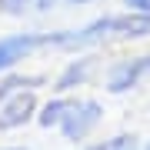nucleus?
Listing matches in <instances>:
<instances>
[{"mask_svg": "<svg viewBox=\"0 0 150 150\" xmlns=\"http://www.w3.org/2000/svg\"><path fill=\"white\" fill-rule=\"evenodd\" d=\"M33 4H37V0H0V13H7V17H20L23 10H30Z\"/></svg>", "mask_w": 150, "mask_h": 150, "instance_id": "obj_10", "label": "nucleus"}, {"mask_svg": "<svg viewBox=\"0 0 150 150\" xmlns=\"http://www.w3.org/2000/svg\"><path fill=\"white\" fill-rule=\"evenodd\" d=\"M150 77V54L147 57H127V60H117L110 70H107V90L110 93H127L140 87V80Z\"/></svg>", "mask_w": 150, "mask_h": 150, "instance_id": "obj_3", "label": "nucleus"}, {"mask_svg": "<svg viewBox=\"0 0 150 150\" xmlns=\"http://www.w3.org/2000/svg\"><path fill=\"white\" fill-rule=\"evenodd\" d=\"M4 150H27V147H4Z\"/></svg>", "mask_w": 150, "mask_h": 150, "instance_id": "obj_13", "label": "nucleus"}, {"mask_svg": "<svg viewBox=\"0 0 150 150\" xmlns=\"http://www.w3.org/2000/svg\"><path fill=\"white\" fill-rule=\"evenodd\" d=\"M100 120H103V103L93 100V97H83V100L70 103L67 117H64V123H60L57 130L64 134V140H70V144H83V140L100 127Z\"/></svg>", "mask_w": 150, "mask_h": 150, "instance_id": "obj_2", "label": "nucleus"}, {"mask_svg": "<svg viewBox=\"0 0 150 150\" xmlns=\"http://www.w3.org/2000/svg\"><path fill=\"white\" fill-rule=\"evenodd\" d=\"M43 50V33H7L0 37V74L13 70L20 60Z\"/></svg>", "mask_w": 150, "mask_h": 150, "instance_id": "obj_4", "label": "nucleus"}, {"mask_svg": "<svg viewBox=\"0 0 150 150\" xmlns=\"http://www.w3.org/2000/svg\"><path fill=\"white\" fill-rule=\"evenodd\" d=\"M47 83V77L43 74H17V70H7L4 80H0V103L7 100V97L20 93V90H37V87Z\"/></svg>", "mask_w": 150, "mask_h": 150, "instance_id": "obj_8", "label": "nucleus"}, {"mask_svg": "<svg viewBox=\"0 0 150 150\" xmlns=\"http://www.w3.org/2000/svg\"><path fill=\"white\" fill-rule=\"evenodd\" d=\"M70 103H74V97H67V93H57V97H50L43 107H37V120L43 130H54V127H60L64 123V117H67V110H70Z\"/></svg>", "mask_w": 150, "mask_h": 150, "instance_id": "obj_7", "label": "nucleus"}, {"mask_svg": "<svg viewBox=\"0 0 150 150\" xmlns=\"http://www.w3.org/2000/svg\"><path fill=\"white\" fill-rule=\"evenodd\" d=\"M113 37H123V40H144L150 37V17L147 13H103V17H93L90 23L83 27H74V30H54V33H43V50H87V47H97L103 40H113Z\"/></svg>", "mask_w": 150, "mask_h": 150, "instance_id": "obj_1", "label": "nucleus"}, {"mask_svg": "<svg viewBox=\"0 0 150 150\" xmlns=\"http://www.w3.org/2000/svg\"><path fill=\"white\" fill-rule=\"evenodd\" d=\"M93 70H97V57H93V54H83V57L70 60V64L60 70V77L54 80V90H57V93L77 90V87H83V83L93 77Z\"/></svg>", "mask_w": 150, "mask_h": 150, "instance_id": "obj_6", "label": "nucleus"}, {"mask_svg": "<svg viewBox=\"0 0 150 150\" xmlns=\"http://www.w3.org/2000/svg\"><path fill=\"white\" fill-rule=\"evenodd\" d=\"M123 7L134 10V13H147L150 17V0H123Z\"/></svg>", "mask_w": 150, "mask_h": 150, "instance_id": "obj_11", "label": "nucleus"}, {"mask_svg": "<svg viewBox=\"0 0 150 150\" xmlns=\"http://www.w3.org/2000/svg\"><path fill=\"white\" fill-rule=\"evenodd\" d=\"M83 150H137V137L134 134H117V137L100 140V144H90Z\"/></svg>", "mask_w": 150, "mask_h": 150, "instance_id": "obj_9", "label": "nucleus"}, {"mask_svg": "<svg viewBox=\"0 0 150 150\" xmlns=\"http://www.w3.org/2000/svg\"><path fill=\"white\" fill-rule=\"evenodd\" d=\"M37 97H33V90H20L13 97H7L4 103H0V130H17L23 127L27 120L37 117Z\"/></svg>", "mask_w": 150, "mask_h": 150, "instance_id": "obj_5", "label": "nucleus"}, {"mask_svg": "<svg viewBox=\"0 0 150 150\" xmlns=\"http://www.w3.org/2000/svg\"><path fill=\"white\" fill-rule=\"evenodd\" d=\"M144 150H150V144H147V147H144Z\"/></svg>", "mask_w": 150, "mask_h": 150, "instance_id": "obj_14", "label": "nucleus"}, {"mask_svg": "<svg viewBox=\"0 0 150 150\" xmlns=\"http://www.w3.org/2000/svg\"><path fill=\"white\" fill-rule=\"evenodd\" d=\"M64 4H70V7H87V4H93V0H64Z\"/></svg>", "mask_w": 150, "mask_h": 150, "instance_id": "obj_12", "label": "nucleus"}]
</instances>
